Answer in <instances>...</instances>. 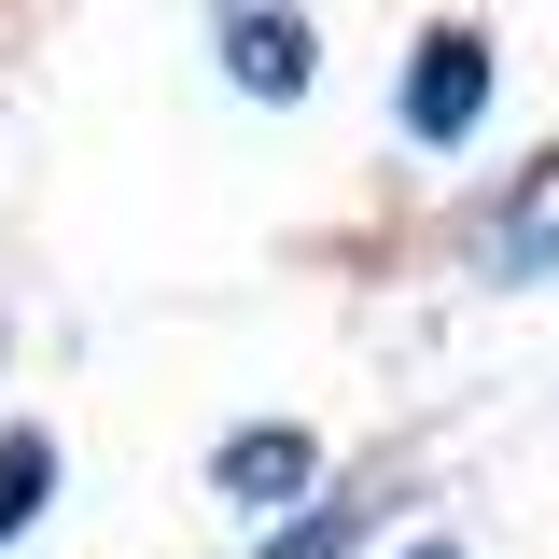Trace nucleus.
Returning <instances> with one entry per match:
<instances>
[{
	"label": "nucleus",
	"mask_w": 559,
	"mask_h": 559,
	"mask_svg": "<svg viewBox=\"0 0 559 559\" xmlns=\"http://www.w3.org/2000/svg\"><path fill=\"white\" fill-rule=\"evenodd\" d=\"M43 489H57V448H43V433H0V546L43 518Z\"/></svg>",
	"instance_id": "5"
},
{
	"label": "nucleus",
	"mask_w": 559,
	"mask_h": 559,
	"mask_svg": "<svg viewBox=\"0 0 559 559\" xmlns=\"http://www.w3.org/2000/svg\"><path fill=\"white\" fill-rule=\"evenodd\" d=\"M210 476H224V503H308V489H322V448H308L294 419H266V433H224Z\"/></svg>",
	"instance_id": "3"
},
{
	"label": "nucleus",
	"mask_w": 559,
	"mask_h": 559,
	"mask_svg": "<svg viewBox=\"0 0 559 559\" xmlns=\"http://www.w3.org/2000/svg\"><path fill=\"white\" fill-rule=\"evenodd\" d=\"M336 546H364V503H349V489H336V503H308V518H294L266 559H336Z\"/></svg>",
	"instance_id": "6"
},
{
	"label": "nucleus",
	"mask_w": 559,
	"mask_h": 559,
	"mask_svg": "<svg viewBox=\"0 0 559 559\" xmlns=\"http://www.w3.org/2000/svg\"><path fill=\"white\" fill-rule=\"evenodd\" d=\"M489 280H546L559 266V154H532V168H518V197L489 210Z\"/></svg>",
	"instance_id": "2"
},
{
	"label": "nucleus",
	"mask_w": 559,
	"mask_h": 559,
	"mask_svg": "<svg viewBox=\"0 0 559 559\" xmlns=\"http://www.w3.org/2000/svg\"><path fill=\"white\" fill-rule=\"evenodd\" d=\"M210 57L238 70L252 98H308V14H224V43Z\"/></svg>",
	"instance_id": "4"
},
{
	"label": "nucleus",
	"mask_w": 559,
	"mask_h": 559,
	"mask_svg": "<svg viewBox=\"0 0 559 559\" xmlns=\"http://www.w3.org/2000/svg\"><path fill=\"white\" fill-rule=\"evenodd\" d=\"M406 559H462V546H448V532H419V546H406Z\"/></svg>",
	"instance_id": "7"
},
{
	"label": "nucleus",
	"mask_w": 559,
	"mask_h": 559,
	"mask_svg": "<svg viewBox=\"0 0 559 559\" xmlns=\"http://www.w3.org/2000/svg\"><path fill=\"white\" fill-rule=\"evenodd\" d=\"M392 112H406L419 154L476 140V112H489V28H433V43L406 57V98H392Z\"/></svg>",
	"instance_id": "1"
}]
</instances>
